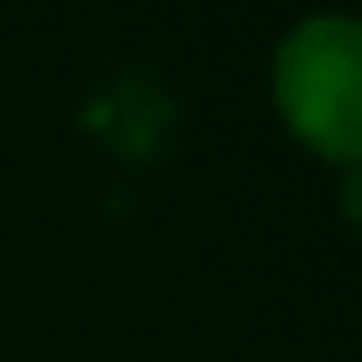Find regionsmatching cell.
Here are the masks:
<instances>
[{
    "label": "cell",
    "instance_id": "cell-2",
    "mask_svg": "<svg viewBox=\"0 0 362 362\" xmlns=\"http://www.w3.org/2000/svg\"><path fill=\"white\" fill-rule=\"evenodd\" d=\"M84 121H90L121 158H147V153H158L163 132L173 127V105L147 74H121L110 90L95 95V105L84 110Z\"/></svg>",
    "mask_w": 362,
    "mask_h": 362
},
{
    "label": "cell",
    "instance_id": "cell-3",
    "mask_svg": "<svg viewBox=\"0 0 362 362\" xmlns=\"http://www.w3.org/2000/svg\"><path fill=\"white\" fill-rule=\"evenodd\" d=\"M346 216L362 226V163H357V173H352V184H346Z\"/></svg>",
    "mask_w": 362,
    "mask_h": 362
},
{
    "label": "cell",
    "instance_id": "cell-1",
    "mask_svg": "<svg viewBox=\"0 0 362 362\" xmlns=\"http://www.w3.org/2000/svg\"><path fill=\"white\" fill-rule=\"evenodd\" d=\"M279 105L326 158L362 163V27L315 16L279 47Z\"/></svg>",
    "mask_w": 362,
    "mask_h": 362
}]
</instances>
